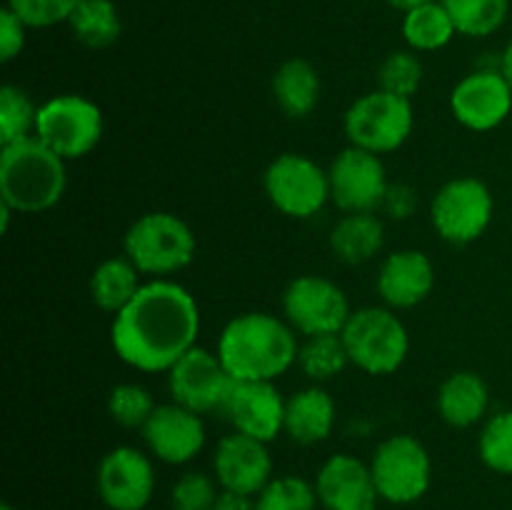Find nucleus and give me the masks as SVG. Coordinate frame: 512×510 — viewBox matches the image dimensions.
I'll return each instance as SVG.
<instances>
[{
  "mask_svg": "<svg viewBox=\"0 0 512 510\" xmlns=\"http://www.w3.org/2000/svg\"><path fill=\"white\" fill-rule=\"evenodd\" d=\"M213 510H258V503L253 500V495H240L230 493V490H220L218 503Z\"/></svg>",
  "mask_w": 512,
  "mask_h": 510,
  "instance_id": "58836bf2",
  "label": "nucleus"
},
{
  "mask_svg": "<svg viewBox=\"0 0 512 510\" xmlns=\"http://www.w3.org/2000/svg\"><path fill=\"white\" fill-rule=\"evenodd\" d=\"M285 320L295 333L330 335L343 333L350 318V303L345 290L323 275H300L290 280L283 293Z\"/></svg>",
  "mask_w": 512,
  "mask_h": 510,
  "instance_id": "9b49d317",
  "label": "nucleus"
},
{
  "mask_svg": "<svg viewBox=\"0 0 512 510\" xmlns=\"http://www.w3.org/2000/svg\"><path fill=\"white\" fill-rule=\"evenodd\" d=\"M0 510H15V508H13V505H8V503H5L3 508H0Z\"/></svg>",
  "mask_w": 512,
  "mask_h": 510,
  "instance_id": "79ce46f5",
  "label": "nucleus"
},
{
  "mask_svg": "<svg viewBox=\"0 0 512 510\" xmlns=\"http://www.w3.org/2000/svg\"><path fill=\"white\" fill-rule=\"evenodd\" d=\"M263 188L275 210L288 218L308 220L330 200L328 170L300 153H283L265 168Z\"/></svg>",
  "mask_w": 512,
  "mask_h": 510,
  "instance_id": "9d476101",
  "label": "nucleus"
},
{
  "mask_svg": "<svg viewBox=\"0 0 512 510\" xmlns=\"http://www.w3.org/2000/svg\"><path fill=\"white\" fill-rule=\"evenodd\" d=\"M458 35L453 18L440 0L403 15V38L415 53H435L443 50Z\"/></svg>",
  "mask_w": 512,
  "mask_h": 510,
  "instance_id": "a878e982",
  "label": "nucleus"
},
{
  "mask_svg": "<svg viewBox=\"0 0 512 510\" xmlns=\"http://www.w3.org/2000/svg\"><path fill=\"white\" fill-rule=\"evenodd\" d=\"M378 498L393 505H410L423 498L433 480V460L415 435H390L370 460Z\"/></svg>",
  "mask_w": 512,
  "mask_h": 510,
  "instance_id": "6e6552de",
  "label": "nucleus"
},
{
  "mask_svg": "<svg viewBox=\"0 0 512 510\" xmlns=\"http://www.w3.org/2000/svg\"><path fill=\"white\" fill-rule=\"evenodd\" d=\"M380 208H383L390 218L408 220L413 218L415 210H418V193H415L413 185L408 183H390Z\"/></svg>",
  "mask_w": 512,
  "mask_h": 510,
  "instance_id": "4c0bfd02",
  "label": "nucleus"
},
{
  "mask_svg": "<svg viewBox=\"0 0 512 510\" xmlns=\"http://www.w3.org/2000/svg\"><path fill=\"white\" fill-rule=\"evenodd\" d=\"M155 400L148 388L138 383H120L110 390L108 413L123 428H145L150 415L155 413Z\"/></svg>",
  "mask_w": 512,
  "mask_h": 510,
  "instance_id": "72a5a7b5",
  "label": "nucleus"
},
{
  "mask_svg": "<svg viewBox=\"0 0 512 510\" xmlns=\"http://www.w3.org/2000/svg\"><path fill=\"white\" fill-rule=\"evenodd\" d=\"M218 480L200 470L180 475L170 490V508L173 510H213L218 503Z\"/></svg>",
  "mask_w": 512,
  "mask_h": 510,
  "instance_id": "f704fd0d",
  "label": "nucleus"
},
{
  "mask_svg": "<svg viewBox=\"0 0 512 510\" xmlns=\"http://www.w3.org/2000/svg\"><path fill=\"white\" fill-rule=\"evenodd\" d=\"M320 90L318 70L303 58L285 60L273 75V98L290 118H308L318 108Z\"/></svg>",
  "mask_w": 512,
  "mask_h": 510,
  "instance_id": "b1692460",
  "label": "nucleus"
},
{
  "mask_svg": "<svg viewBox=\"0 0 512 510\" xmlns=\"http://www.w3.org/2000/svg\"><path fill=\"white\" fill-rule=\"evenodd\" d=\"M428 3H435V0H388L390 8L400 10V13H410V10L420 8V5H428Z\"/></svg>",
  "mask_w": 512,
  "mask_h": 510,
  "instance_id": "a19ab883",
  "label": "nucleus"
},
{
  "mask_svg": "<svg viewBox=\"0 0 512 510\" xmlns=\"http://www.w3.org/2000/svg\"><path fill=\"white\" fill-rule=\"evenodd\" d=\"M498 65H500V73H503L505 78H508V83H510V88H512V38L508 40V45H505V48H503V53H500Z\"/></svg>",
  "mask_w": 512,
  "mask_h": 510,
  "instance_id": "ea45409f",
  "label": "nucleus"
},
{
  "mask_svg": "<svg viewBox=\"0 0 512 510\" xmlns=\"http://www.w3.org/2000/svg\"><path fill=\"white\" fill-rule=\"evenodd\" d=\"M80 3L83 0H8L5 5L28 28H53V25L68 23Z\"/></svg>",
  "mask_w": 512,
  "mask_h": 510,
  "instance_id": "c9c22d12",
  "label": "nucleus"
},
{
  "mask_svg": "<svg viewBox=\"0 0 512 510\" xmlns=\"http://www.w3.org/2000/svg\"><path fill=\"white\" fill-rule=\"evenodd\" d=\"M450 113L463 128L488 133L500 128L512 113V88L500 65L478 68L450 90Z\"/></svg>",
  "mask_w": 512,
  "mask_h": 510,
  "instance_id": "4468645a",
  "label": "nucleus"
},
{
  "mask_svg": "<svg viewBox=\"0 0 512 510\" xmlns=\"http://www.w3.org/2000/svg\"><path fill=\"white\" fill-rule=\"evenodd\" d=\"M103 110L85 95L65 93L45 100L38 108L35 138L55 155L68 160L85 158L103 140Z\"/></svg>",
  "mask_w": 512,
  "mask_h": 510,
  "instance_id": "423d86ee",
  "label": "nucleus"
},
{
  "mask_svg": "<svg viewBox=\"0 0 512 510\" xmlns=\"http://www.w3.org/2000/svg\"><path fill=\"white\" fill-rule=\"evenodd\" d=\"M25 33H28V25L5 5L0 10V60L3 63H10L23 53Z\"/></svg>",
  "mask_w": 512,
  "mask_h": 510,
  "instance_id": "e433bc0d",
  "label": "nucleus"
},
{
  "mask_svg": "<svg viewBox=\"0 0 512 510\" xmlns=\"http://www.w3.org/2000/svg\"><path fill=\"white\" fill-rule=\"evenodd\" d=\"M313 485L325 510H363L378 503L370 465L350 453L330 455L320 465Z\"/></svg>",
  "mask_w": 512,
  "mask_h": 510,
  "instance_id": "aec40b11",
  "label": "nucleus"
},
{
  "mask_svg": "<svg viewBox=\"0 0 512 510\" xmlns=\"http://www.w3.org/2000/svg\"><path fill=\"white\" fill-rule=\"evenodd\" d=\"M330 200L343 213H375L388 193V170L380 155L348 145L328 168Z\"/></svg>",
  "mask_w": 512,
  "mask_h": 510,
  "instance_id": "f8f14e48",
  "label": "nucleus"
},
{
  "mask_svg": "<svg viewBox=\"0 0 512 510\" xmlns=\"http://www.w3.org/2000/svg\"><path fill=\"white\" fill-rule=\"evenodd\" d=\"M213 470L220 490L260 495V490L273 480V458L268 443L233 430L215 448Z\"/></svg>",
  "mask_w": 512,
  "mask_h": 510,
  "instance_id": "f3484780",
  "label": "nucleus"
},
{
  "mask_svg": "<svg viewBox=\"0 0 512 510\" xmlns=\"http://www.w3.org/2000/svg\"><path fill=\"white\" fill-rule=\"evenodd\" d=\"M68 25L78 43L95 50L110 48L123 33V20L113 0H83Z\"/></svg>",
  "mask_w": 512,
  "mask_h": 510,
  "instance_id": "bb28decb",
  "label": "nucleus"
},
{
  "mask_svg": "<svg viewBox=\"0 0 512 510\" xmlns=\"http://www.w3.org/2000/svg\"><path fill=\"white\" fill-rule=\"evenodd\" d=\"M298 365L305 373V378L313 380V383L318 385L338 378V375L350 365V355L343 343V335L330 333L305 338L303 345H300Z\"/></svg>",
  "mask_w": 512,
  "mask_h": 510,
  "instance_id": "cd10ccee",
  "label": "nucleus"
},
{
  "mask_svg": "<svg viewBox=\"0 0 512 510\" xmlns=\"http://www.w3.org/2000/svg\"><path fill=\"white\" fill-rule=\"evenodd\" d=\"M423 60L415 50H393L378 68V88L413 100L423 85Z\"/></svg>",
  "mask_w": 512,
  "mask_h": 510,
  "instance_id": "2f4dec72",
  "label": "nucleus"
},
{
  "mask_svg": "<svg viewBox=\"0 0 512 510\" xmlns=\"http://www.w3.org/2000/svg\"><path fill=\"white\" fill-rule=\"evenodd\" d=\"M338 420V405L323 385L295 390L285 400V433L298 445H315L330 438Z\"/></svg>",
  "mask_w": 512,
  "mask_h": 510,
  "instance_id": "412c9836",
  "label": "nucleus"
},
{
  "mask_svg": "<svg viewBox=\"0 0 512 510\" xmlns=\"http://www.w3.org/2000/svg\"><path fill=\"white\" fill-rule=\"evenodd\" d=\"M348 143L355 148L370 150L375 155L393 153L408 143L415 128L413 100L385 90H370L360 95L343 120Z\"/></svg>",
  "mask_w": 512,
  "mask_h": 510,
  "instance_id": "0eeeda50",
  "label": "nucleus"
},
{
  "mask_svg": "<svg viewBox=\"0 0 512 510\" xmlns=\"http://www.w3.org/2000/svg\"><path fill=\"white\" fill-rule=\"evenodd\" d=\"M143 288L140 270L128 258H108L90 275V298L103 313L118 315Z\"/></svg>",
  "mask_w": 512,
  "mask_h": 510,
  "instance_id": "393cba45",
  "label": "nucleus"
},
{
  "mask_svg": "<svg viewBox=\"0 0 512 510\" xmlns=\"http://www.w3.org/2000/svg\"><path fill=\"white\" fill-rule=\"evenodd\" d=\"M233 383L235 380L225 370L220 355L200 345L190 348L168 370V390L173 403L200 415L223 410Z\"/></svg>",
  "mask_w": 512,
  "mask_h": 510,
  "instance_id": "ddd939ff",
  "label": "nucleus"
},
{
  "mask_svg": "<svg viewBox=\"0 0 512 510\" xmlns=\"http://www.w3.org/2000/svg\"><path fill=\"white\" fill-rule=\"evenodd\" d=\"M125 258L140 270V275L165 278L188 268L198 253L193 228L180 215L155 210L135 220L123 238Z\"/></svg>",
  "mask_w": 512,
  "mask_h": 510,
  "instance_id": "20e7f679",
  "label": "nucleus"
},
{
  "mask_svg": "<svg viewBox=\"0 0 512 510\" xmlns=\"http://www.w3.org/2000/svg\"><path fill=\"white\" fill-rule=\"evenodd\" d=\"M215 353L233 380L275 383L298 363L300 343L288 320L253 310L228 320Z\"/></svg>",
  "mask_w": 512,
  "mask_h": 510,
  "instance_id": "f03ea898",
  "label": "nucleus"
},
{
  "mask_svg": "<svg viewBox=\"0 0 512 510\" xmlns=\"http://www.w3.org/2000/svg\"><path fill=\"white\" fill-rule=\"evenodd\" d=\"M490 410V388L483 375L458 370L438 388V413L453 428H473L485 423Z\"/></svg>",
  "mask_w": 512,
  "mask_h": 510,
  "instance_id": "4be33fe9",
  "label": "nucleus"
},
{
  "mask_svg": "<svg viewBox=\"0 0 512 510\" xmlns=\"http://www.w3.org/2000/svg\"><path fill=\"white\" fill-rule=\"evenodd\" d=\"M495 200L488 185L473 175L453 178L430 200L433 230L450 245H470L493 223Z\"/></svg>",
  "mask_w": 512,
  "mask_h": 510,
  "instance_id": "1a4fd4ad",
  "label": "nucleus"
},
{
  "mask_svg": "<svg viewBox=\"0 0 512 510\" xmlns=\"http://www.w3.org/2000/svg\"><path fill=\"white\" fill-rule=\"evenodd\" d=\"M35 120H38V108L30 95L18 85H3L0 88V143L8 145L35 135Z\"/></svg>",
  "mask_w": 512,
  "mask_h": 510,
  "instance_id": "7c9ffc66",
  "label": "nucleus"
},
{
  "mask_svg": "<svg viewBox=\"0 0 512 510\" xmlns=\"http://www.w3.org/2000/svg\"><path fill=\"white\" fill-rule=\"evenodd\" d=\"M68 188L65 160L35 135L0 150V203L15 213L35 215L55 208Z\"/></svg>",
  "mask_w": 512,
  "mask_h": 510,
  "instance_id": "7ed1b4c3",
  "label": "nucleus"
},
{
  "mask_svg": "<svg viewBox=\"0 0 512 510\" xmlns=\"http://www.w3.org/2000/svg\"><path fill=\"white\" fill-rule=\"evenodd\" d=\"M453 18L458 35L488 38L498 33L510 13V0H440Z\"/></svg>",
  "mask_w": 512,
  "mask_h": 510,
  "instance_id": "c85d7f7f",
  "label": "nucleus"
},
{
  "mask_svg": "<svg viewBox=\"0 0 512 510\" xmlns=\"http://www.w3.org/2000/svg\"><path fill=\"white\" fill-rule=\"evenodd\" d=\"M220 413L233 425L235 433L250 435L263 443H270L285 430V398L275 383L235 380Z\"/></svg>",
  "mask_w": 512,
  "mask_h": 510,
  "instance_id": "dca6fc26",
  "label": "nucleus"
},
{
  "mask_svg": "<svg viewBox=\"0 0 512 510\" xmlns=\"http://www.w3.org/2000/svg\"><path fill=\"white\" fill-rule=\"evenodd\" d=\"M478 455L488 470L512 475V410H498L483 423Z\"/></svg>",
  "mask_w": 512,
  "mask_h": 510,
  "instance_id": "c756f323",
  "label": "nucleus"
},
{
  "mask_svg": "<svg viewBox=\"0 0 512 510\" xmlns=\"http://www.w3.org/2000/svg\"><path fill=\"white\" fill-rule=\"evenodd\" d=\"M143 440L150 453L168 465H185L200 455L205 445L203 415L178 403L155 408L143 428Z\"/></svg>",
  "mask_w": 512,
  "mask_h": 510,
  "instance_id": "a211bd4d",
  "label": "nucleus"
},
{
  "mask_svg": "<svg viewBox=\"0 0 512 510\" xmlns=\"http://www.w3.org/2000/svg\"><path fill=\"white\" fill-rule=\"evenodd\" d=\"M378 295L393 310H408L425 303L435 288V265L428 253L403 248L383 260L378 273Z\"/></svg>",
  "mask_w": 512,
  "mask_h": 510,
  "instance_id": "6ab92c4d",
  "label": "nucleus"
},
{
  "mask_svg": "<svg viewBox=\"0 0 512 510\" xmlns=\"http://www.w3.org/2000/svg\"><path fill=\"white\" fill-rule=\"evenodd\" d=\"M200 333L198 300L173 280L143 283L133 300L113 315L110 343L125 365L143 373H168Z\"/></svg>",
  "mask_w": 512,
  "mask_h": 510,
  "instance_id": "f257e3e1",
  "label": "nucleus"
},
{
  "mask_svg": "<svg viewBox=\"0 0 512 510\" xmlns=\"http://www.w3.org/2000/svg\"><path fill=\"white\" fill-rule=\"evenodd\" d=\"M385 245V225L375 213H345L330 230V248L340 263L363 265Z\"/></svg>",
  "mask_w": 512,
  "mask_h": 510,
  "instance_id": "5701e85b",
  "label": "nucleus"
},
{
  "mask_svg": "<svg viewBox=\"0 0 512 510\" xmlns=\"http://www.w3.org/2000/svg\"><path fill=\"white\" fill-rule=\"evenodd\" d=\"M98 493L110 510H145L155 493V468L143 450L118 445L98 465Z\"/></svg>",
  "mask_w": 512,
  "mask_h": 510,
  "instance_id": "2eb2a0df",
  "label": "nucleus"
},
{
  "mask_svg": "<svg viewBox=\"0 0 512 510\" xmlns=\"http://www.w3.org/2000/svg\"><path fill=\"white\" fill-rule=\"evenodd\" d=\"M363 510H378V505H370V508H363Z\"/></svg>",
  "mask_w": 512,
  "mask_h": 510,
  "instance_id": "37998d69",
  "label": "nucleus"
},
{
  "mask_svg": "<svg viewBox=\"0 0 512 510\" xmlns=\"http://www.w3.org/2000/svg\"><path fill=\"white\" fill-rule=\"evenodd\" d=\"M258 510H315L320 503L315 485L298 475H280L273 478L255 498Z\"/></svg>",
  "mask_w": 512,
  "mask_h": 510,
  "instance_id": "473e14b6",
  "label": "nucleus"
},
{
  "mask_svg": "<svg viewBox=\"0 0 512 510\" xmlns=\"http://www.w3.org/2000/svg\"><path fill=\"white\" fill-rule=\"evenodd\" d=\"M340 335L348 348L350 363L368 375H390L408 360V328L393 308L365 305L353 310Z\"/></svg>",
  "mask_w": 512,
  "mask_h": 510,
  "instance_id": "39448f33",
  "label": "nucleus"
}]
</instances>
